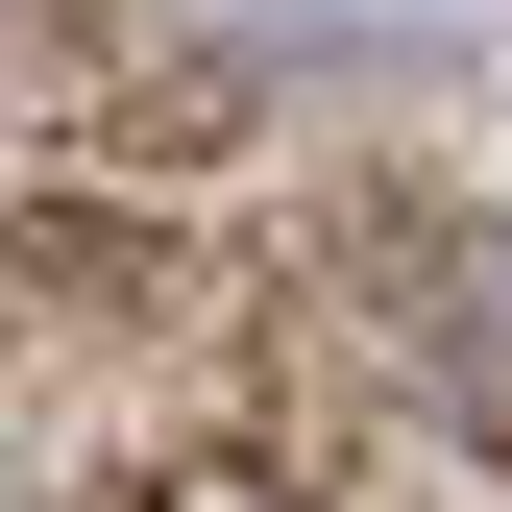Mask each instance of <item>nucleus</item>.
I'll return each instance as SVG.
<instances>
[{"mask_svg":"<svg viewBox=\"0 0 512 512\" xmlns=\"http://www.w3.org/2000/svg\"><path fill=\"white\" fill-rule=\"evenodd\" d=\"M147 512H342V488H317V464H171Z\"/></svg>","mask_w":512,"mask_h":512,"instance_id":"f03ea898","label":"nucleus"},{"mask_svg":"<svg viewBox=\"0 0 512 512\" xmlns=\"http://www.w3.org/2000/svg\"><path fill=\"white\" fill-rule=\"evenodd\" d=\"M415 391L512 464V220H439L415 244Z\"/></svg>","mask_w":512,"mask_h":512,"instance_id":"f257e3e1","label":"nucleus"}]
</instances>
